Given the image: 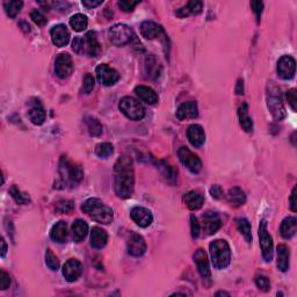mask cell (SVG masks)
<instances>
[{"instance_id": "obj_1", "label": "cell", "mask_w": 297, "mask_h": 297, "mask_svg": "<svg viewBox=\"0 0 297 297\" xmlns=\"http://www.w3.org/2000/svg\"><path fill=\"white\" fill-rule=\"evenodd\" d=\"M115 180L114 188L119 198L129 199L134 194L135 173L132 159L129 156H122L114 166Z\"/></svg>"}, {"instance_id": "obj_2", "label": "cell", "mask_w": 297, "mask_h": 297, "mask_svg": "<svg viewBox=\"0 0 297 297\" xmlns=\"http://www.w3.org/2000/svg\"><path fill=\"white\" fill-rule=\"evenodd\" d=\"M82 210L86 215H89L93 221L102 223V224H109V223H112L113 217H114V212H113L111 207L105 205L101 200L96 198L86 200L83 203Z\"/></svg>"}, {"instance_id": "obj_3", "label": "cell", "mask_w": 297, "mask_h": 297, "mask_svg": "<svg viewBox=\"0 0 297 297\" xmlns=\"http://www.w3.org/2000/svg\"><path fill=\"white\" fill-rule=\"evenodd\" d=\"M209 248H210L211 260L215 268H227L231 263V250L228 241L224 239H216L210 244Z\"/></svg>"}, {"instance_id": "obj_4", "label": "cell", "mask_w": 297, "mask_h": 297, "mask_svg": "<svg viewBox=\"0 0 297 297\" xmlns=\"http://www.w3.org/2000/svg\"><path fill=\"white\" fill-rule=\"evenodd\" d=\"M267 107L276 121H281L286 118V108L281 96V91L273 82H269L267 85Z\"/></svg>"}, {"instance_id": "obj_5", "label": "cell", "mask_w": 297, "mask_h": 297, "mask_svg": "<svg viewBox=\"0 0 297 297\" xmlns=\"http://www.w3.org/2000/svg\"><path fill=\"white\" fill-rule=\"evenodd\" d=\"M119 108L128 119L134 121H140L145 116L143 105L132 96H124L120 100Z\"/></svg>"}, {"instance_id": "obj_6", "label": "cell", "mask_w": 297, "mask_h": 297, "mask_svg": "<svg viewBox=\"0 0 297 297\" xmlns=\"http://www.w3.org/2000/svg\"><path fill=\"white\" fill-rule=\"evenodd\" d=\"M59 173L64 180L71 183H78L83 180L84 171L78 164L71 163L66 157H62L59 164Z\"/></svg>"}, {"instance_id": "obj_7", "label": "cell", "mask_w": 297, "mask_h": 297, "mask_svg": "<svg viewBox=\"0 0 297 297\" xmlns=\"http://www.w3.org/2000/svg\"><path fill=\"white\" fill-rule=\"evenodd\" d=\"M108 35L112 43L118 47H123L125 44L130 43L132 38H134V34H132L130 27L124 24H118L113 26L109 29Z\"/></svg>"}, {"instance_id": "obj_8", "label": "cell", "mask_w": 297, "mask_h": 297, "mask_svg": "<svg viewBox=\"0 0 297 297\" xmlns=\"http://www.w3.org/2000/svg\"><path fill=\"white\" fill-rule=\"evenodd\" d=\"M259 238H260V246L263 251V257L266 263H270L273 259V239L272 236L269 235L267 230V222L266 219H263L259 225Z\"/></svg>"}, {"instance_id": "obj_9", "label": "cell", "mask_w": 297, "mask_h": 297, "mask_svg": "<svg viewBox=\"0 0 297 297\" xmlns=\"http://www.w3.org/2000/svg\"><path fill=\"white\" fill-rule=\"evenodd\" d=\"M178 156H179L182 165L187 167V170H189L192 173H199L202 170L201 159L195 153H193L188 148H180L178 151Z\"/></svg>"}, {"instance_id": "obj_10", "label": "cell", "mask_w": 297, "mask_h": 297, "mask_svg": "<svg viewBox=\"0 0 297 297\" xmlns=\"http://www.w3.org/2000/svg\"><path fill=\"white\" fill-rule=\"evenodd\" d=\"M95 73L100 84L103 86H112L120 80V74L118 71L108 66L107 64H100L96 66Z\"/></svg>"}, {"instance_id": "obj_11", "label": "cell", "mask_w": 297, "mask_h": 297, "mask_svg": "<svg viewBox=\"0 0 297 297\" xmlns=\"http://www.w3.org/2000/svg\"><path fill=\"white\" fill-rule=\"evenodd\" d=\"M55 72L62 79L69 78L71 74H72L73 62L69 54L63 53L58 55L56 62H55Z\"/></svg>"}, {"instance_id": "obj_12", "label": "cell", "mask_w": 297, "mask_h": 297, "mask_svg": "<svg viewBox=\"0 0 297 297\" xmlns=\"http://www.w3.org/2000/svg\"><path fill=\"white\" fill-rule=\"evenodd\" d=\"M128 253L132 257H142L147 251V243L141 235L131 232L127 240Z\"/></svg>"}, {"instance_id": "obj_13", "label": "cell", "mask_w": 297, "mask_h": 297, "mask_svg": "<svg viewBox=\"0 0 297 297\" xmlns=\"http://www.w3.org/2000/svg\"><path fill=\"white\" fill-rule=\"evenodd\" d=\"M296 71V62L292 56H282L277 62V73L280 78L282 79H292L295 76Z\"/></svg>"}, {"instance_id": "obj_14", "label": "cell", "mask_w": 297, "mask_h": 297, "mask_svg": "<svg viewBox=\"0 0 297 297\" xmlns=\"http://www.w3.org/2000/svg\"><path fill=\"white\" fill-rule=\"evenodd\" d=\"M130 216L138 227L147 228L150 227L153 222V216L151 214V211L143 207H135L131 209Z\"/></svg>"}, {"instance_id": "obj_15", "label": "cell", "mask_w": 297, "mask_h": 297, "mask_svg": "<svg viewBox=\"0 0 297 297\" xmlns=\"http://www.w3.org/2000/svg\"><path fill=\"white\" fill-rule=\"evenodd\" d=\"M53 43L58 48L65 47L70 41V31L65 25H56L50 30Z\"/></svg>"}, {"instance_id": "obj_16", "label": "cell", "mask_w": 297, "mask_h": 297, "mask_svg": "<svg viewBox=\"0 0 297 297\" xmlns=\"http://www.w3.org/2000/svg\"><path fill=\"white\" fill-rule=\"evenodd\" d=\"M83 266L79 260L70 259L67 260L65 265L63 266V276L65 277L66 281L69 282H74L82 275Z\"/></svg>"}, {"instance_id": "obj_17", "label": "cell", "mask_w": 297, "mask_h": 297, "mask_svg": "<svg viewBox=\"0 0 297 297\" xmlns=\"http://www.w3.org/2000/svg\"><path fill=\"white\" fill-rule=\"evenodd\" d=\"M203 230L207 236H211L219 230L222 225V221L216 212H207L202 217Z\"/></svg>"}, {"instance_id": "obj_18", "label": "cell", "mask_w": 297, "mask_h": 297, "mask_svg": "<svg viewBox=\"0 0 297 297\" xmlns=\"http://www.w3.org/2000/svg\"><path fill=\"white\" fill-rule=\"evenodd\" d=\"M199 116V107L195 101H187L182 103L177 111L178 120L185 121L190 119H196Z\"/></svg>"}, {"instance_id": "obj_19", "label": "cell", "mask_w": 297, "mask_h": 297, "mask_svg": "<svg viewBox=\"0 0 297 297\" xmlns=\"http://www.w3.org/2000/svg\"><path fill=\"white\" fill-rule=\"evenodd\" d=\"M194 261L198 267V270L203 279H210V266H209L208 256L206 251L202 248H199L194 254Z\"/></svg>"}, {"instance_id": "obj_20", "label": "cell", "mask_w": 297, "mask_h": 297, "mask_svg": "<svg viewBox=\"0 0 297 297\" xmlns=\"http://www.w3.org/2000/svg\"><path fill=\"white\" fill-rule=\"evenodd\" d=\"M187 137L189 143L195 148H200L205 144L206 134L200 124H192L187 130Z\"/></svg>"}, {"instance_id": "obj_21", "label": "cell", "mask_w": 297, "mask_h": 297, "mask_svg": "<svg viewBox=\"0 0 297 297\" xmlns=\"http://www.w3.org/2000/svg\"><path fill=\"white\" fill-rule=\"evenodd\" d=\"M141 34L147 40H153V38L159 37L161 34H164V30L156 22L144 21L141 25Z\"/></svg>"}, {"instance_id": "obj_22", "label": "cell", "mask_w": 297, "mask_h": 297, "mask_svg": "<svg viewBox=\"0 0 297 297\" xmlns=\"http://www.w3.org/2000/svg\"><path fill=\"white\" fill-rule=\"evenodd\" d=\"M85 50L89 57H96L101 50L95 31L91 30L85 35Z\"/></svg>"}, {"instance_id": "obj_23", "label": "cell", "mask_w": 297, "mask_h": 297, "mask_svg": "<svg viewBox=\"0 0 297 297\" xmlns=\"http://www.w3.org/2000/svg\"><path fill=\"white\" fill-rule=\"evenodd\" d=\"M183 202H185L187 208L190 209V210H199L203 206L205 198L198 190H190V192L183 196Z\"/></svg>"}, {"instance_id": "obj_24", "label": "cell", "mask_w": 297, "mask_h": 297, "mask_svg": "<svg viewBox=\"0 0 297 297\" xmlns=\"http://www.w3.org/2000/svg\"><path fill=\"white\" fill-rule=\"evenodd\" d=\"M202 8H203V4L201 1L192 0V1L187 2L183 7L177 9L176 15L179 18H186V17H189V15H198L202 12Z\"/></svg>"}, {"instance_id": "obj_25", "label": "cell", "mask_w": 297, "mask_h": 297, "mask_svg": "<svg viewBox=\"0 0 297 297\" xmlns=\"http://www.w3.org/2000/svg\"><path fill=\"white\" fill-rule=\"evenodd\" d=\"M108 241V235L103 229L94 227L91 232V245L94 248H103Z\"/></svg>"}, {"instance_id": "obj_26", "label": "cell", "mask_w": 297, "mask_h": 297, "mask_svg": "<svg viewBox=\"0 0 297 297\" xmlns=\"http://www.w3.org/2000/svg\"><path fill=\"white\" fill-rule=\"evenodd\" d=\"M296 230H297V222L295 217L288 216V217H286L282 221V223H281L280 232H281V236H282L285 239H290V238L294 237L296 234Z\"/></svg>"}, {"instance_id": "obj_27", "label": "cell", "mask_w": 297, "mask_h": 297, "mask_svg": "<svg viewBox=\"0 0 297 297\" xmlns=\"http://www.w3.org/2000/svg\"><path fill=\"white\" fill-rule=\"evenodd\" d=\"M28 116L29 120L31 121V123L35 125H41L43 124V122L46 121V112H44V108L42 107V105L40 102H35L31 108L29 109L28 112Z\"/></svg>"}, {"instance_id": "obj_28", "label": "cell", "mask_w": 297, "mask_h": 297, "mask_svg": "<svg viewBox=\"0 0 297 297\" xmlns=\"http://www.w3.org/2000/svg\"><path fill=\"white\" fill-rule=\"evenodd\" d=\"M135 93L140 96V99L143 100L144 102H147L148 105H154V103L158 102L157 93L151 87L143 85L137 86L135 87Z\"/></svg>"}, {"instance_id": "obj_29", "label": "cell", "mask_w": 297, "mask_h": 297, "mask_svg": "<svg viewBox=\"0 0 297 297\" xmlns=\"http://www.w3.org/2000/svg\"><path fill=\"white\" fill-rule=\"evenodd\" d=\"M51 239L56 241V243H64L67 237V224L66 222L59 221L51 228L50 230Z\"/></svg>"}, {"instance_id": "obj_30", "label": "cell", "mask_w": 297, "mask_h": 297, "mask_svg": "<svg viewBox=\"0 0 297 297\" xmlns=\"http://www.w3.org/2000/svg\"><path fill=\"white\" fill-rule=\"evenodd\" d=\"M277 268L281 272H287L289 269V258L290 252L286 245L281 244L277 246Z\"/></svg>"}, {"instance_id": "obj_31", "label": "cell", "mask_w": 297, "mask_h": 297, "mask_svg": "<svg viewBox=\"0 0 297 297\" xmlns=\"http://www.w3.org/2000/svg\"><path fill=\"white\" fill-rule=\"evenodd\" d=\"M72 232H73V240L76 243H80L84 238L89 234V225L83 219H77L72 224Z\"/></svg>"}, {"instance_id": "obj_32", "label": "cell", "mask_w": 297, "mask_h": 297, "mask_svg": "<svg viewBox=\"0 0 297 297\" xmlns=\"http://www.w3.org/2000/svg\"><path fill=\"white\" fill-rule=\"evenodd\" d=\"M227 196L229 203L234 207L243 206L245 201H246V195H245L244 190L239 188V187H234V188L229 189Z\"/></svg>"}, {"instance_id": "obj_33", "label": "cell", "mask_w": 297, "mask_h": 297, "mask_svg": "<svg viewBox=\"0 0 297 297\" xmlns=\"http://www.w3.org/2000/svg\"><path fill=\"white\" fill-rule=\"evenodd\" d=\"M238 116H239V123L241 128L246 132H252L253 130V122L248 115V106L247 103H243L238 109Z\"/></svg>"}, {"instance_id": "obj_34", "label": "cell", "mask_w": 297, "mask_h": 297, "mask_svg": "<svg viewBox=\"0 0 297 297\" xmlns=\"http://www.w3.org/2000/svg\"><path fill=\"white\" fill-rule=\"evenodd\" d=\"M70 26L72 27L73 30L76 31H83L85 30L89 26V20H87V17L84 14H74L72 18L70 19Z\"/></svg>"}, {"instance_id": "obj_35", "label": "cell", "mask_w": 297, "mask_h": 297, "mask_svg": "<svg viewBox=\"0 0 297 297\" xmlns=\"http://www.w3.org/2000/svg\"><path fill=\"white\" fill-rule=\"evenodd\" d=\"M236 224H237V228L240 234L244 236L245 240H246L247 243H252V232H251L250 222H248L246 218L241 217L236 219Z\"/></svg>"}, {"instance_id": "obj_36", "label": "cell", "mask_w": 297, "mask_h": 297, "mask_svg": "<svg viewBox=\"0 0 297 297\" xmlns=\"http://www.w3.org/2000/svg\"><path fill=\"white\" fill-rule=\"evenodd\" d=\"M85 123L87 125V129H89V132L91 136L98 137L102 134V125L95 118L87 116L85 119Z\"/></svg>"}, {"instance_id": "obj_37", "label": "cell", "mask_w": 297, "mask_h": 297, "mask_svg": "<svg viewBox=\"0 0 297 297\" xmlns=\"http://www.w3.org/2000/svg\"><path fill=\"white\" fill-rule=\"evenodd\" d=\"M9 194L12 195V198L15 200V202H17L18 205H27V203L30 201L27 193L21 192L15 185H13L11 188H9Z\"/></svg>"}, {"instance_id": "obj_38", "label": "cell", "mask_w": 297, "mask_h": 297, "mask_svg": "<svg viewBox=\"0 0 297 297\" xmlns=\"http://www.w3.org/2000/svg\"><path fill=\"white\" fill-rule=\"evenodd\" d=\"M22 6H24V2L22 1H7L5 2L4 7L6 14L9 18H15L19 14V12L21 11Z\"/></svg>"}, {"instance_id": "obj_39", "label": "cell", "mask_w": 297, "mask_h": 297, "mask_svg": "<svg viewBox=\"0 0 297 297\" xmlns=\"http://www.w3.org/2000/svg\"><path fill=\"white\" fill-rule=\"evenodd\" d=\"M114 152V147L111 143H100L95 147V153L100 158H108Z\"/></svg>"}, {"instance_id": "obj_40", "label": "cell", "mask_w": 297, "mask_h": 297, "mask_svg": "<svg viewBox=\"0 0 297 297\" xmlns=\"http://www.w3.org/2000/svg\"><path fill=\"white\" fill-rule=\"evenodd\" d=\"M74 209V205L70 200H59L56 202V210L60 214H70Z\"/></svg>"}, {"instance_id": "obj_41", "label": "cell", "mask_w": 297, "mask_h": 297, "mask_svg": "<svg viewBox=\"0 0 297 297\" xmlns=\"http://www.w3.org/2000/svg\"><path fill=\"white\" fill-rule=\"evenodd\" d=\"M46 264L51 270H57L59 268V260H58V258L55 256L54 252L50 248H48L46 252Z\"/></svg>"}, {"instance_id": "obj_42", "label": "cell", "mask_w": 297, "mask_h": 297, "mask_svg": "<svg viewBox=\"0 0 297 297\" xmlns=\"http://www.w3.org/2000/svg\"><path fill=\"white\" fill-rule=\"evenodd\" d=\"M145 62H147V69H148V76H150V77L159 76V74H158V73H159V71H158V63H157L156 58H154L152 55H151V56H148Z\"/></svg>"}, {"instance_id": "obj_43", "label": "cell", "mask_w": 297, "mask_h": 297, "mask_svg": "<svg viewBox=\"0 0 297 297\" xmlns=\"http://www.w3.org/2000/svg\"><path fill=\"white\" fill-rule=\"evenodd\" d=\"M95 85V80L94 77L92 76L91 73H86L85 77H84V82H83V92L85 94H89L93 91Z\"/></svg>"}, {"instance_id": "obj_44", "label": "cell", "mask_w": 297, "mask_h": 297, "mask_svg": "<svg viewBox=\"0 0 297 297\" xmlns=\"http://www.w3.org/2000/svg\"><path fill=\"white\" fill-rule=\"evenodd\" d=\"M30 19L37 26H40V27H44V26H46L47 22H48L46 15H44L41 11H38V9H34V11H31Z\"/></svg>"}, {"instance_id": "obj_45", "label": "cell", "mask_w": 297, "mask_h": 297, "mask_svg": "<svg viewBox=\"0 0 297 297\" xmlns=\"http://www.w3.org/2000/svg\"><path fill=\"white\" fill-rule=\"evenodd\" d=\"M72 50L76 54L79 55H84L86 54L85 50V37H74V40L72 42Z\"/></svg>"}, {"instance_id": "obj_46", "label": "cell", "mask_w": 297, "mask_h": 297, "mask_svg": "<svg viewBox=\"0 0 297 297\" xmlns=\"http://www.w3.org/2000/svg\"><path fill=\"white\" fill-rule=\"evenodd\" d=\"M200 231H201V227H200L199 219L195 217L194 215L190 216V232H192V238L195 239V238L199 237Z\"/></svg>"}, {"instance_id": "obj_47", "label": "cell", "mask_w": 297, "mask_h": 297, "mask_svg": "<svg viewBox=\"0 0 297 297\" xmlns=\"http://www.w3.org/2000/svg\"><path fill=\"white\" fill-rule=\"evenodd\" d=\"M256 283H257L258 288L263 290V292H265V293L269 292V289H270V282H269L268 277H266V276H264V275L257 276Z\"/></svg>"}, {"instance_id": "obj_48", "label": "cell", "mask_w": 297, "mask_h": 297, "mask_svg": "<svg viewBox=\"0 0 297 297\" xmlns=\"http://www.w3.org/2000/svg\"><path fill=\"white\" fill-rule=\"evenodd\" d=\"M140 4L138 1H129V0H121V1H119V6H120V8L123 12H132L134 11V8L136 7V5Z\"/></svg>"}, {"instance_id": "obj_49", "label": "cell", "mask_w": 297, "mask_h": 297, "mask_svg": "<svg viewBox=\"0 0 297 297\" xmlns=\"http://www.w3.org/2000/svg\"><path fill=\"white\" fill-rule=\"evenodd\" d=\"M287 100H288L290 107L293 108V111H296L297 109V94H296V89H292L287 92Z\"/></svg>"}, {"instance_id": "obj_50", "label": "cell", "mask_w": 297, "mask_h": 297, "mask_svg": "<svg viewBox=\"0 0 297 297\" xmlns=\"http://www.w3.org/2000/svg\"><path fill=\"white\" fill-rule=\"evenodd\" d=\"M9 286H11V277L7 273L5 272V270H1V280H0V287H1V290H6L7 288H9Z\"/></svg>"}, {"instance_id": "obj_51", "label": "cell", "mask_w": 297, "mask_h": 297, "mask_svg": "<svg viewBox=\"0 0 297 297\" xmlns=\"http://www.w3.org/2000/svg\"><path fill=\"white\" fill-rule=\"evenodd\" d=\"M251 7L253 9L254 14L257 15L258 21H259L261 13H263V9H264V4L261 1H251Z\"/></svg>"}, {"instance_id": "obj_52", "label": "cell", "mask_w": 297, "mask_h": 297, "mask_svg": "<svg viewBox=\"0 0 297 297\" xmlns=\"http://www.w3.org/2000/svg\"><path fill=\"white\" fill-rule=\"evenodd\" d=\"M210 194L212 198H215V199L221 198V196L223 195V190L221 188V186H218V185L212 186L210 188Z\"/></svg>"}, {"instance_id": "obj_53", "label": "cell", "mask_w": 297, "mask_h": 297, "mask_svg": "<svg viewBox=\"0 0 297 297\" xmlns=\"http://www.w3.org/2000/svg\"><path fill=\"white\" fill-rule=\"evenodd\" d=\"M290 209H292L293 211H296L297 210V207H296V187H294L293 188V192H292V195H290Z\"/></svg>"}, {"instance_id": "obj_54", "label": "cell", "mask_w": 297, "mask_h": 297, "mask_svg": "<svg viewBox=\"0 0 297 297\" xmlns=\"http://www.w3.org/2000/svg\"><path fill=\"white\" fill-rule=\"evenodd\" d=\"M101 4H102V0H98V1H94V0H84L83 1V5L87 8L96 7V6H99Z\"/></svg>"}, {"instance_id": "obj_55", "label": "cell", "mask_w": 297, "mask_h": 297, "mask_svg": "<svg viewBox=\"0 0 297 297\" xmlns=\"http://www.w3.org/2000/svg\"><path fill=\"white\" fill-rule=\"evenodd\" d=\"M236 94L243 95L244 94V82L243 79H239L237 82V86H236Z\"/></svg>"}, {"instance_id": "obj_56", "label": "cell", "mask_w": 297, "mask_h": 297, "mask_svg": "<svg viewBox=\"0 0 297 297\" xmlns=\"http://www.w3.org/2000/svg\"><path fill=\"white\" fill-rule=\"evenodd\" d=\"M6 252H7V245H6V241L4 238L1 239V257L4 258L6 256Z\"/></svg>"}, {"instance_id": "obj_57", "label": "cell", "mask_w": 297, "mask_h": 297, "mask_svg": "<svg viewBox=\"0 0 297 297\" xmlns=\"http://www.w3.org/2000/svg\"><path fill=\"white\" fill-rule=\"evenodd\" d=\"M216 296H230V294L225 293V292H218V293H216Z\"/></svg>"}]
</instances>
